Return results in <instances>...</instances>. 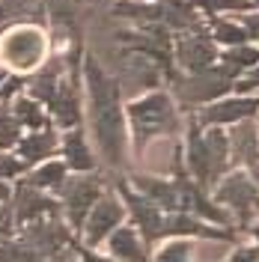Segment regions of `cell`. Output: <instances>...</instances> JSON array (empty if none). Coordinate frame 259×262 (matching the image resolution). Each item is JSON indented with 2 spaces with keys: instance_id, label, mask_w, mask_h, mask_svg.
<instances>
[{
  "instance_id": "37",
  "label": "cell",
  "mask_w": 259,
  "mask_h": 262,
  "mask_svg": "<svg viewBox=\"0 0 259 262\" xmlns=\"http://www.w3.org/2000/svg\"><path fill=\"white\" fill-rule=\"evenodd\" d=\"M259 86V63L250 69V78L247 81H239L235 83V90H242V93H250V90H256Z\"/></svg>"
},
{
  "instance_id": "16",
  "label": "cell",
  "mask_w": 259,
  "mask_h": 262,
  "mask_svg": "<svg viewBox=\"0 0 259 262\" xmlns=\"http://www.w3.org/2000/svg\"><path fill=\"white\" fill-rule=\"evenodd\" d=\"M48 107L54 111V119L63 128H75L81 122V104H78V86H75V81H60L54 98L48 101Z\"/></svg>"
},
{
  "instance_id": "39",
  "label": "cell",
  "mask_w": 259,
  "mask_h": 262,
  "mask_svg": "<svg viewBox=\"0 0 259 262\" xmlns=\"http://www.w3.org/2000/svg\"><path fill=\"white\" fill-rule=\"evenodd\" d=\"M232 259H242V262L259 259V247H239V250L232 253Z\"/></svg>"
},
{
  "instance_id": "32",
  "label": "cell",
  "mask_w": 259,
  "mask_h": 262,
  "mask_svg": "<svg viewBox=\"0 0 259 262\" xmlns=\"http://www.w3.org/2000/svg\"><path fill=\"white\" fill-rule=\"evenodd\" d=\"M191 253H194V245L182 238V242H170V245H164L161 253H158V259H164V262H167V259H170V262H179V259H188Z\"/></svg>"
},
{
  "instance_id": "41",
  "label": "cell",
  "mask_w": 259,
  "mask_h": 262,
  "mask_svg": "<svg viewBox=\"0 0 259 262\" xmlns=\"http://www.w3.org/2000/svg\"><path fill=\"white\" fill-rule=\"evenodd\" d=\"M250 176H253V182H256V185H259V161L253 164V167H250Z\"/></svg>"
},
{
  "instance_id": "13",
  "label": "cell",
  "mask_w": 259,
  "mask_h": 262,
  "mask_svg": "<svg viewBox=\"0 0 259 262\" xmlns=\"http://www.w3.org/2000/svg\"><path fill=\"white\" fill-rule=\"evenodd\" d=\"M229 137V161H239L253 167L259 161V128L253 119H242L235 122V128Z\"/></svg>"
},
{
  "instance_id": "20",
  "label": "cell",
  "mask_w": 259,
  "mask_h": 262,
  "mask_svg": "<svg viewBox=\"0 0 259 262\" xmlns=\"http://www.w3.org/2000/svg\"><path fill=\"white\" fill-rule=\"evenodd\" d=\"M63 155H66V164H69L72 170L90 173V170L96 167L93 152L87 146V137H83V131H78V128L75 131L69 128V134H66V140H63Z\"/></svg>"
},
{
  "instance_id": "42",
  "label": "cell",
  "mask_w": 259,
  "mask_h": 262,
  "mask_svg": "<svg viewBox=\"0 0 259 262\" xmlns=\"http://www.w3.org/2000/svg\"><path fill=\"white\" fill-rule=\"evenodd\" d=\"M6 18H9V12H6V6H3V3H0V24H3V21H6Z\"/></svg>"
},
{
  "instance_id": "27",
  "label": "cell",
  "mask_w": 259,
  "mask_h": 262,
  "mask_svg": "<svg viewBox=\"0 0 259 262\" xmlns=\"http://www.w3.org/2000/svg\"><path fill=\"white\" fill-rule=\"evenodd\" d=\"M211 39L232 48V45H244L250 36H247V30H244V24H239V21H227V18L211 15Z\"/></svg>"
},
{
  "instance_id": "17",
  "label": "cell",
  "mask_w": 259,
  "mask_h": 262,
  "mask_svg": "<svg viewBox=\"0 0 259 262\" xmlns=\"http://www.w3.org/2000/svg\"><path fill=\"white\" fill-rule=\"evenodd\" d=\"M137 191L152 200L161 212H176L179 209V188H173L167 179H155V176H134Z\"/></svg>"
},
{
  "instance_id": "9",
  "label": "cell",
  "mask_w": 259,
  "mask_h": 262,
  "mask_svg": "<svg viewBox=\"0 0 259 262\" xmlns=\"http://www.w3.org/2000/svg\"><path fill=\"white\" fill-rule=\"evenodd\" d=\"M259 114V98H214L200 111V125H235Z\"/></svg>"
},
{
  "instance_id": "23",
  "label": "cell",
  "mask_w": 259,
  "mask_h": 262,
  "mask_svg": "<svg viewBox=\"0 0 259 262\" xmlns=\"http://www.w3.org/2000/svg\"><path fill=\"white\" fill-rule=\"evenodd\" d=\"M206 149H209V161L214 179H221L229 167V137L224 131H218V125H211V131L206 134Z\"/></svg>"
},
{
  "instance_id": "38",
  "label": "cell",
  "mask_w": 259,
  "mask_h": 262,
  "mask_svg": "<svg viewBox=\"0 0 259 262\" xmlns=\"http://www.w3.org/2000/svg\"><path fill=\"white\" fill-rule=\"evenodd\" d=\"M0 232H3V235L12 232V212H9V206H3V203H0Z\"/></svg>"
},
{
  "instance_id": "21",
  "label": "cell",
  "mask_w": 259,
  "mask_h": 262,
  "mask_svg": "<svg viewBox=\"0 0 259 262\" xmlns=\"http://www.w3.org/2000/svg\"><path fill=\"white\" fill-rule=\"evenodd\" d=\"M161 21L164 24H170V27H176V30H197L200 27V21H197V6L191 0H164L161 6Z\"/></svg>"
},
{
  "instance_id": "8",
  "label": "cell",
  "mask_w": 259,
  "mask_h": 262,
  "mask_svg": "<svg viewBox=\"0 0 259 262\" xmlns=\"http://www.w3.org/2000/svg\"><path fill=\"white\" fill-rule=\"evenodd\" d=\"M122 214H125V209H122V203L114 194H98V200L93 203V209H90L87 221H83V238H87V245L104 242V235L119 227Z\"/></svg>"
},
{
  "instance_id": "45",
  "label": "cell",
  "mask_w": 259,
  "mask_h": 262,
  "mask_svg": "<svg viewBox=\"0 0 259 262\" xmlns=\"http://www.w3.org/2000/svg\"><path fill=\"white\" fill-rule=\"evenodd\" d=\"M0 83H3V75H0Z\"/></svg>"
},
{
  "instance_id": "11",
  "label": "cell",
  "mask_w": 259,
  "mask_h": 262,
  "mask_svg": "<svg viewBox=\"0 0 259 262\" xmlns=\"http://www.w3.org/2000/svg\"><path fill=\"white\" fill-rule=\"evenodd\" d=\"M119 191H122V196H125V206L131 209L134 221H137V227H140V232H143V242H146V245H152L155 238H161V235H164L161 209H158L152 200H146L143 194H134V191H128L125 185H119Z\"/></svg>"
},
{
  "instance_id": "6",
  "label": "cell",
  "mask_w": 259,
  "mask_h": 262,
  "mask_svg": "<svg viewBox=\"0 0 259 262\" xmlns=\"http://www.w3.org/2000/svg\"><path fill=\"white\" fill-rule=\"evenodd\" d=\"M60 191H63L69 224L75 229H81L83 221H87V214H90V209H93V203H96L98 194H101L98 176H72V179H66L63 185H60Z\"/></svg>"
},
{
  "instance_id": "26",
  "label": "cell",
  "mask_w": 259,
  "mask_h": 262,
  "mask_svg": "<svg viewBox=\"0 0 259 262\" xmlns=\"http://www.w3.org/2000/svg\"><path fill=\"white\" fill-rule=\"evenodd\" d=\"M12 114H15V119L21 122V125H27V128H45L48 125V119H45V111L39 107V101L30 96H18L15 101H12Z\"/></svg>"
},
{
  "instance_id": "24",
  "label": "cell",
  "mask_w": 259,
  "mask_h": 262,
  "mask_svg": "<svg viewBox=\"0 0 259 262\" xmlns=\"http://www.w3.org/2000/svg\"><path fill=\"white\" fill-rule=\"evenodd\" d=\"M259 63V48H253V45H232V48L221 57V69L227 72L229 78H235V75H242L244 69H253V66Z\"/></svg>"
},
{
  "instance_id": "12",
  "label": "cell",
  "mask_w": 259,
  "mask_h": 262,
  "mask_svg": "<svg viewBox=\"0 0 259 262\" xmlns=\"http://www.w3.org/2000/svg\"><path fill=\"white\" fill-rule=\"evenodd\" d=\"M27 245L39 253V256H48V253H57L63 250L72 238H69V229L57 221H30L27 227Z\"/></svg>"
},
{
  "instance_id": "3",
  "label": "cell",
  "mask_w": 259,
  "mask_h": 262,
  "mask_svg": "<svg viewBox=\"0 0 259 262\" xmlns=\"http://www.w3.org/2000/svg\"><path fill=\"white\" fill-rule=\"evenodd\" d=\"M0 57L15 69H33L45 57V36L39 27H15L3 36L0 42Z\"/></svg>"
},
{
  "instance_id": "40",
  "label": "cell",
  "mask_w": 259,
  "mask_h": 262,
  "mask_svg": "<svg viewBox=\"0 0 259 262\" xmlns=\"http://www.w3.org/2000/svg\"><path fill=\"white\" fill-rule=\"evenodd\" d=\"M9 196H12V191H9V188H6V185H3V179H0V203H6V200H9Z\"/></svg>"
},
{
  "instance_id": "34",
  "label": "cell",
  "mask_w": 259,
  "mask_h": 262,
  "mask_svg": "<svg viewBox=\"0 0 259 262\" xmlns=\"http://www.w3.org/2000/svg\"><path fill=\"white\" fill-rule=\"evenodd\" d=\"M27 164L21 158H12V155H0V179H12L18 173H24Z\"/></svg>"
},
{
  "instance_id": "1",
  "label": "cell",
  "mask_w": 259,
  "mask_h": 262,
  "mask_svg": "<svg viewBox=\"0 0 259 262\" xmlns=\"http://www.w3.org/2000/svg\"><path fill=\"white\" fill-rule=\"evenodd\" d=\"M87 86H90V122L96 131V140L111 167H119L125 161V125L119 111V83L111 81L101 66L90 57L83 66Z\"/></svg>"
},
{
  "instance_id": "22",
  "label": "cell",
  "mask_w": 259,
  "mask_h": 262,
  "mask_svg": "<svg viewBox=\"0 0 259 262\" xmlns=\"http://www.w3.org/2000/svg\"><path fill=\"white\" fill-rule=\"evenodd\" d=\"M63 69L66 66L60 63V60H51L36 78H33L30 83V98H36V101H45L48 104L51 98H54V93H57V86H60V81H63Z\"/></svg>"
},
{
  "instance_id": "44",
  "label": "cell",
  "mask_w": 259,
  "mask_h": 262,
  "mask_svg": "<svg viewBox=\"0 0 259 262\" xmlns=\"http://www.w3.org/2000/svg\"><path fill=\"white\" fill-rule=\"evenodd\" d=\"M250 3H256V6H259V0H250Z\"/></svg>"
},
{
  "instance_id": "33",
  "label": "cell",
  "mask_w": 259,
  "mask_h": 262,
  "mask_svg": "<svg viewBox=\"0 0 259 262\" xmlns=\"http://www.w3.org/2000/svg\"><path fill=\"white\" fill-rule=\"evenodd\" d=\"M0 259H15V262L39 259V253H36L27 242H24V245H0Z\"/></svg>"
},
{
  "instance_id": "7",
  "label": "cell",
  "mask_w": 259,
  "mask_h": 262,
  "mask_svg": "<svg viewBox=\"0 0 259 262\" xmlns=\"http://www.w3.org/2000/svg\"><path fill=\"white\" fill-rule=\"evenodd\" d=\"M176 60H179V66H182L185 72H203V69H211L214 60H218V42L203 30L185 33V36L176 42Z\"/></svg>"
},
{
  "instance_id": "15",
  "label": "cell",
  "mask_w": 259,
  "mask_h": 262,
  "mask_svg": "<svg viewBox=\"0 0 259 262\" xmlns=\"http://www.w3.org/2000/svg\"><path fill=\"white\" fill-rule=\"evenodd\" d=\"M176 188H179V209H191L194 214L206 217V221H214V224H229V214L224 212V209H218L209 196L197 188L194 182L179 179Z\"/></svg>"
},
{
  "instance_id": "29",
  "label": "cell",
  "mask_w": 259,
  "mask_h": 262,
  "mask_svg": "<svg viewBox=\"0 0 259 262\" xmlns=\"http://www.w3.org/2000/svg\"><path fill=\"white\" fill-rule=\"evenodd\" d=\"M114 9H116V15L134 18V21H140V24L161 21V9H158V6H149V3H116Z\"/></svg>"
},
{
  "instance_id": "14",
  "label": "cell",
  "mask_w": 259,
  "mask_h": 262,
  "mask_svg": "<svg viewBox=\"0 0 259 262\" xmlns=\"http://www.w3.org/2000/svg\"><path fill=\"white\" fill-rule=\"evenodd\" d=\"M12 196H15V221H21V224H30V221L42 217V214L57 212L54 209L57 203L48 200V196L42 194V188H36L30 182H21Z\"/></svg>"
},
{
  "instance_id": "43",
  "label": "cell",
  "mask_w": 259,
  "mask_h": 262,
  "mask_svg": "<svg viewBox=\"0 0 259 262\" xmlns=\"http://www.w3.org/2000/svg\"><path fill=\"white\" fill-rule=\"evenodd\" d=\"M253 235H256V242H259V224H256V227H253Z\"/></svg>"
},
{
  "instance_id": "25",
  "label": "cell",
  "mask_w": 259,
  "mask_h": 262,
  "mask_svg": "<svg viewBox=\"0 0 259 262\" xmlns=\"http://www.w3.org/2000/svg\"><path fill=\"white\" fill-rule=\"evenodd\" d=\"M111 253L116 259H143L146 250L137 238V229H128V227H119L114 229L111 235Z\"/></svg>"
},
{
  "instance_id": "18",
  "label": "cell",
  "mask_w": 259,
  "mask_h": 262,
  "mask_svg": "<svg viewBox=\"0 0 259 262\" xmlns=\"http://www.w3.org/2000/svg\"><path fill=\"white\" fill-rule=\"evenodd\" d=\"M188 167L194 173V179L200 185H214V173H211V161H209V149H206V137H200V128L191 125L188 131Z\"/></svg>"
},
{
  "instance_id": "30",
  "label": "cell",
  "mask_w": 259,
  "mask_h": 262,
  "mask_svg": "<svg viewBox=\"0 0 259 262\" xmlns=\"http://www.w3.org/2000/svg\"><path fill=\"white\" fill-rule=\"evenodd\" d=\"M21 134V122L15 119L12 111H6L3 104H0V149H9V146H18V137Z\"/></svg>"
},
{
  "instance_id": "10",
  "label": "cell",
  "mask_w": 259,
  "mask_h": 262,
  "mask_svg": "<svg viewBox=\"0 0 259 262\" xmlns=\"http://www.w3.org/2000/svg\"><path fill=\"white\" fill-rule=\"evenodd\" d=\"M116 83H119V93H128V96L140 93V90H152V86H158V69H155V63H149L146 54L134 51L122 63Z\"/></svg>"
},
{
  "instance_id": "19",
  "label": "cell",
  "mask_w": 259,
  "mask_h": 262,
  "mask_svg": "<svg viewBox=\"0 0 259 262\" xmlns=\"http://www.w3.org/2000/svg\"><path fill=\"white\" fill-rule=\"evenodd\" d=\"M57 149V134L51 128H36V134L18 140V152H21V161L24 164H36L42 158H51Z\"/></svg>"
},
{
  "instance_id": "36",
  "label": "cell",
  "mask_w": 259,
  "mask_h": 262,
  "mask_svg": "<svg viewBox=\"0 0 259 262\" xmlns=\"http://www.w3.org/2000/svg\"><path fill=\"white\" fill-rule=\"evenodd\" d=\"M242 24H244V30H247L250 39H259V12H247Z\"/></svg>"
},
{
  "instance_id": "28",
  "label": "cell",
  "mask_w": 259,
  "mask_h": 262,
  "mask_svg": "<svg viewBox=\"0 0 259 262\" xmlns=\"http://www.w3.org/2000/svg\"><path fill=\"white\" fill-rule=\"evenodd\" d=\"M27 182L36 185V188H57V191H60V185L66 182V164H60V161L45 164V167H39Z\"/></svg>"
},
{
  "instance_id": "4",
  "label": "cell",
  "mask_w": 259,
  "mask_h": 262,
  "mask_svg": "<svg viewBox=\"0 0 259 262\" xmlns=\"http://www.w3.org/2000/svg\"><path fill=\"white\" fill-rule=\"evenodd\" d=\"M229 90H232V78L221 66L218 69L211 66V69H203V72H191L188 78L176 81V93L185 101H191V104H209L214 98L227 96Z\"/></svg>"
},
{
  "instance_id": "31",
  "label": "cell",
  "mask_w": 259,
  "mask_h": 262,
  "mask_svg": "<svg viewBox=\"0 0 259 262\" xmlns=\"http://www.w3.org/2000/svg\"><path fill=\"white\" fill-rule=\"evenodd\" d=\"M197 9H203L206 15H221V12H247L250 0H191Z\"/></svg>"
},
{
  "instance_id": "5",
  "label": "cell",
  "mask_w": 259,
  "mask_h": 262,
  "mask_svg": "<svg viewBox=\"0 0 259 262\" xmlns=\"http://www.w3.org/2000/svg\"><path fill=\"white\" fill-rule=\"evenodd\" d=\"M218 203L232 206L239 212V221L247 224L259 209V185L253 182V176L235 170V173H229L227 179L218 185Z\"/></svg>"
},
{
  "instance_id": "35",
  "label": "cell",
  "mask_w": 259,
  "mask_h": 262,
  "mask_svg": "<svg viewBox=\"0 0 259 262\" xmlns=\"http://www.w3.org/2000/svg\"><path fill=\"white\" fill-rule=\"evenodd\" d=\"M21 86H24V81H21V78H9V81H6V86H0V101H9V98L15 96Z\"/></svg>"
},
{
  "instance_id": "2",
  "label": "cell",
  "mask_w": 259,
  "mask_h": 262,
  "mask_svg": "<svg viewBox=\"0 0 259 262\" xmlns=\"http://www.w3.org/2000/svg\"><path fill=\"white\" fill-rule=\"evenodd\" d=\"M131 116V131H134V143L143 152V146L152 137H167L179 128V114L173 98L164 96V93H152L146 98L131 101L128 107Z\"/></svg>"
}]
</instances>
